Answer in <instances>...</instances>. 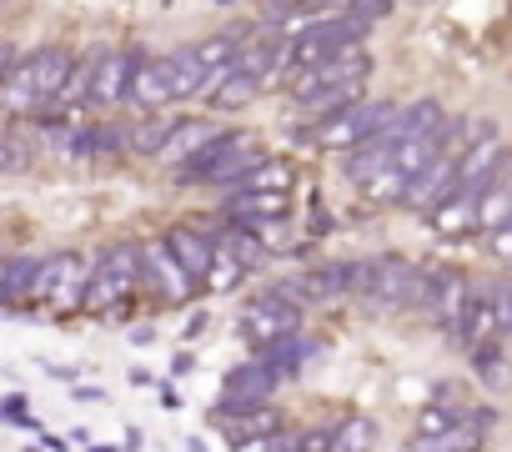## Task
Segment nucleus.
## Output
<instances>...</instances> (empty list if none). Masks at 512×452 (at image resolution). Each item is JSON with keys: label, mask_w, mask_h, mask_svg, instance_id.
I'll return each mask as SVG.
<instances>
[{"label": "nucleus", "mask_w": 512, "mask_h": 452, "mask_svg": "<svg viewBox=\"0 0 512 452\" xmlns=\"http://www.w3.org/2000/svg\"><path fill=\"white\" fill-rule=\"evenodd\" d=\"M71 61H76L71 51L46 46V51H36L31 61L11 66V76L0 81V106L16 111V116H26V111H51L56 96H61V86H66V76H71Z\"/></svg>", "instance_id": "1"}, {"label": "nucleus", "mask_w": 512, "mask_h": 452, "mask_svg": "<svg viewBox=\"0 0 512 452\" xmlns=\"http://www.w3.org/2000/svg\"><path fill=\"white\" fill-rule=\"evenodd\" d=\"M136 282H141V252H136V242L106 247V252L96 257V267H91L81 312H111V307H121Z\"/></svg>", "instance_id": "2"}, {"label": "nucleus", "mask_w": 512, "mask_h": 452, "mask_svg": "<svg viewBox=\"0 0 512 452\" xmlns=\"http://www.w3.org/2000/svg\"><path fill=\"white\" fill-rule=\"evenodd\" d=\"M392 101H352V106H342V111H332V116H322L317 121V146L322 151H352V146H362L367 136H377L387 121H392Z\"/></svg>", "instance_id": "3"}, {"label": "nucleus", "mask_w": 512, "mask_h": 452, "mask_svg": "<svg viewBox=\"0 0 512 452\" xmlns=\"http://www.w3.org/2000/svg\"><path fill=\"white\" fill-rule=\"evenodd\" d=\"M362 302H372L377 312H402V307H422V267L412 262H367V282L357 292Z\"/></svg>", "instance_id": "4"}, {"label": "nucleus", "mask_w": 512, "mask_h": 452, "mask_svg": "<svg viewBox=\"0 0 512 452\" xmlns=\"http://www.w3.org/2000/svg\"><path fill=\"white\" fill-rule=\"evenodd\" d=\"M86 282H91V262L76 257V252H61V257L41 262L31 302H46L51 312H81V302H86Z\"/></svg>", "instance_id": "5"}, {"label": "nucleus", "mask_w": 512, "mask_h": 452, "mask_svg": "<svg viewBox=\"0 0 512 452\" xmlns=\"http://www.w3.org/2000/svg\"><path fill=\"white\" fill-rule=\"evenodd\" d=\"M262 156H267V151L256 146L251 136H211V141L186 161V176H201V181H221V186H231L241 171H251Z\"/></svg>", "instance_id": "6"}, {"label": "nucleus", "mask_w": 512, "mask_h": 452, "mask_svg": "<svg viewBox=\"0 0 512 452\" xmlns=\"http://www.w3.org/2000/svg\"><path fill=\"white\" fill-rule=\"evenodd\" d=\"M136 252H141V277L151 282V292L161 297V302H191L196 297V277L176 262V252H171V242L161 237V242H136Z\"/></svg>", "instance_id": "7"}, {"label": "nucleus", "mask_w": 512, "mask_h": 452, "mask_svg": "<svg viewBox=\"0 0 512 452\" xmlns=\"http://www.w3.org/2000/svg\"><path fill=\"white\" fill-rule=\"evenodd\" d=\"M287 332H297V307H292V297L277 287V292H267V297H256L251 307H241V337L262 352V347H272L277 337H287Z\"/></svg>", "instance_id": "8"}, {"label": "nucleus", "mask_w": 512, "mask_h": 452, "mask_svg": "<svg viewBox=\"0 0 512 452\" xmlns=\"http://www.w3.org/2000/svg\"><path fill=\"white\" fill-rule=\"evenodd\" d=\"M372 71V56L352 41V46H342V51H332V56H322V61H312V66H302L292 81H287V91H292V101H307L312 91H322V86H332V81H352V76H367Z\"/></svg>", "instance_id": "9"}, {"label": "nucleus", "mask_w": 512, "mask_h": 452, "mask_svg": "<svg viewBox=\"0 0 512 452\" xmlns=\"http://www.w3.org/2000/svg\"><path fill=\"white\" fill-rule=\"evenodd\" d=\"M467 292H472V282L462 272H452V267H422V312H432L447 332L457 327V317L467 307Z\"/></svg>", "instance_id": "10"}, {"label": "nucleus", "mask_w": 512, "mask_h": 452, "mask_svg": "<svg viewBox=\"0 0 512 452\" xmlns=\"http://www.w3.org/2000/svg\"><path fill=\"white\" fill-rule=\"evenodd\" d=\"M362 31H367V26H362L357 16H337V21L307 26V31H302L297 41H287V46H292V61H297V71H302V66H312V61H322V56H332V51L352 46Z\"/></svg>", "instance_id": "11"}, {"label": "nucleus", "mask_w": 512, "mask_h": 452, "mask_svg": "<svg viewBox=\"0 0 512 452\" xmlns=\"http://www.w3.org/2000/svg\"><path fill=\"white\" fill-rule=\"evenodd\" d=\"M502 141L492 136V126L487 131H477L472 141H467V151H462V161H457V186L462 191H472V196H482L492 181H497V166H502ZM452 186V191H457Z\"/></svg>", "instance_id": "12"}, {"label": "nucleus", "mask_w": 512, "mask_h": 452, "mask_svg": "<svg viewBox=\"0 0 512 452\" xmlns=\"http://www.w3.org/2000/svg\"><path fill=\"white\" fill-rule=\"evenodd\" d=\"M282 377H287V372H282L272 357L246 362L241 372H231V397L221 402V412L231 417V412H241V407H251V402H267V397H272V387H277Z\"/></svg>", "instance_id": "13"}, {"label": "nucleus", "mask_w": 512, "mask_h": 452, "mask_svg": "<svg viewBox=\"0 0 512 452\" xmlns=\"http://www.w3.org/2000/svg\"><path fill=\"white\" fill-rule=\"evenodd\" d=\"M452 337H457L462 347H482V342H497V337H502V327H497V302H492V282L467 292V307H462Z\"/></svg>", "instance_id": "14"}, {"label": "nucleus", "mask_w": 512, "mask_h": 452, "mask_svg": "<svg viewBox=\"0 0 512 452\" xmlns=\"http://www.w3.org/2000/svg\"><path fill=\"white\" fill-rule=\"evenodd\" d=\"M131 76H136V56H121V51H106L96 56V76H91V106H121L126 91H131Z\"/></svg>", "instance_id": "15"}, {"label": "nucleus", "mask_w": 512, "mask_h": 452, "mask_svg": "<svg viewBox=\"0 0 512 452\" xmlns=\"http://www.w3.org/2000/svg\"><path fill=\"white\" fill-rule=\"evenodd\" d=\"M126 101L141 106V111H161V106H171L176 91H171V71H166V61H136V76H131Z\"/></svg>", "instance_id": "16"}, {"label": "nucleus", "mask_w": 512, "mask_h": 452, "mask_svg": "<svg viewBox=\"0 0 512 452\" xmlns=\"http://www.w3.org/2000/svg\"><path fill=\"white\" fill-rule=\"evenodd\" d=\"M211 136H216V126H211V121H196V116H191V121H171V126H166V136H161L156 161H166V166H186V161H191Z\"/></svg>", "instance_id": "17"}, {"label": "nucleus", "mask_w": 512, "mask_h": 452, "mask_svg": "<svg viewBox=\"0 0 512 452\" xmlns=\"http://www.w3.org/2000/svg\"><path fill=\"white\" fill-rule=\"evenodd\" d=\"M427 216H432L437 232H447V237H457V232H477V196L457 186V191H447Z\"/></svg>", "instance_id": "18"}, {"label": "nucleus", "mask_w": 512, "mask_h": 452, "mask_svg": "<svg viewBox=\"0 0 512 452\" xmlns=\"http://www.w3.org/2000/svg\"><path fill=\"white\" fill-rule=\"evenodd\" d=\"M226 216H236V221L287 216V191H241V186H231V196H226Z\"/></svg>", "instance_id": "19"}, {"label": "nucleus", "mask_w": 512, "mask_h": 452, "mask_svg": "<svg viewBox=\"0 0 512 452\" xmlns=\"http://www.w3.org/2000/svg\"><path fill=\"white\" fill-rule=\"evenodd\" d=\"M166 242H171V252H176V262L206 287V267H211V237H201V232H191V226H171L166 232Z\"/></svg>", "instance_id": "20"}, {"label": "nucleus", "mask_w": 512, "mask_h": 452, "mask_svg": "<svg viewBox=\"0 0 512 452\" xmlns=\"http://www.w3.org/2000/svg\"><path fill=\"white\" fill-rule=\"evenodd\" d=\"M241 272H246L241 252L231 247V237H226V232H216V237H211V267H206V287H211V292H231V287L241 282Z\"/></svg>", "instance_id": "21"}, {"label": "nucleus", "mask_w": 512, "mask_h": 452, "mask_svg": "<svg viewBox=\"0 0 512 452\" xmlns=\"http://www.w3.org/2000/svg\"><path fill=\"white\" fill-rule=\"evenodd\" d=\"M36 272H41V262H36V257H16V262H0V307L31 302V292H36Z\"/></svg>", "instance_id": "22"}, {"label": "nucleus", "mask_w": 512, "mask_h": 452, "mask_svg": "<svg viewBox=\"0 0 512 452\" xmlns=\"http://www.w3.org/2000/svg\"><path fill=\"white\" fill-rule=\"evenodd\" d=\"M166 71H171V91H176V101H186V96H201L206 66H201L196 46H181L176 56H166Z\"/></svg>", "instance_id": "23"}, {"label": "nucleus", "mask_w": 512, "mask_h": 452, "mask_svg": "<svg viewBox=\"0 0 512 452\" xmlns=\"http://www.w3.org/2000/svg\"><path fill=\"white\" fill-rule=\"evenodd\" d=\"M362 86H367V76H352V81H332V86H322V91H312L307 101H297V106H307L317 121L322 116H332V111H342V106H352V101H362Z\"/></svg>", "instance_id": "24"}, {"label": "nucleus", "mask_w": 512, "mask_h": 452, "mask_svg": "<svg viewBox=\"0 0 512 452\" xmlns=\"http://www.w3.org/2000/svg\"><path fill=\"white\" fill-rule=\"evenodd\" d=\"M231 186H241V191H287V186H292V166H287V161L262 156L251 171H241Z\"/></svg>", "instance_id": "25"}, {"label": "nucleus", "mask_w": 512, "mask_h": 452, "mask_svg": "<svg viewBox=\"0 0 512 452\" xmlns=\"http://www.w3.org/2000/svg\"><path fill=\"white\" fill-rule=\"evenodd\" d=\"M91 76H96V61H71V76H66V86H61V96H56L51 111L71 116V111L91 106Z\"/></svg>", "instance_id": "26"}, {"label": "nucleus", "mask_w": 512, "mask_h": 452, "mask_svg": "<svg viewBox=\"0 0 512 452\" xmlns=\"http://www.w3.org/2000/svg\"><path fill=\"white\" fill-rule=\"evenodd\" d=\"M472 367H477L482 387H492V392H512V362L497 352V342H482V347H472Z\"/></svg>", "instance_id": "27"}, {"label": "nucleus", "mask_w": 512, "mask_h": 452, "mask_svg": "<svg viewBox=\"0 0 512 452\" xmlns=\"http://www.w3.org/2000/svg\"><path fill=\"white\" fill-rule=\"evenodd\" d=\"M236 417V442H246V447H256L262 437H272L277 427H282V417L272 412V407H262V402H251V407H241V412H231Z\"/></svg>", "instance_id": "28"}, {"label": "nucleus", "mask_w": 512, "mask_h": 452, "mask_svg": "<svg viewBox=\"0 0 512 452\" xmlns=\"http://www.w3.org/2000/svg\"><path fill=\"white\" fill-rule=\"evenodd\" d=\"M256 91H262V81H256L251 71H236V66H231V71H226V81L211 91V101H216V111H241Z\"/></svg>", "instance_id": "29"}, {"label": "nucleus", "mask_w": 512, "mask_h": 452, "mask_svg": "<svg viewBox=\"0 0 512 452\" xmlns=\"http://www.w3.org/2000/svg\"><path fill=\"white\" fill-rule=\"evenodd\" d=\"M377 442V427L367 417H352L342 422V432H332V447H372Z\"/></svg>", "instance_id": "30"}, {"label": "nucleus", "mask_w": 512, "mask_h": 452, "mask_svg": "<svg viewBox=\"0 0 512 452\" xmlns=\"http://www.w3.org/2000/svg\"><path fill=\"white\" fill-rule=\"evenodd\" d=\"M166 126H171V121H146V126H136V131H131L126 141H131L136 151L156 156V151H161V136H166Z\"/></svg>", "instance_id": "31"}, {"label": "nucleus", "mask_w": 512, "mask_h": 452, "mask_svg": "<svg viewBox=\"0 0 512 452\" xmlns=\"http://www.w3.org/2000/svg\"><path fill=\"white\" fill-rule=\"evenodd\" d=\"M387 11H392V0H347V16H357L362 26L387 21Z\"/></svg>", "instance_id": "32"}, {"label": "nucleus", "mask_w": 512, "mask_h": 452, "mask_svg": "<svg viewBox=\"0 0 512 452\" xmlns=\"http://www.w3.org/2000/svg\"><path fill=\"white\" fill-rule=\"evenodd\" d=\"M26 161H31V151H21V141L0 136V171H21Z\"/></svg>", "instance_id": "33"}, {"label": "nucleus", "mask_w": 512, "mask_h": 452, "mask_svg": "<svg viewBox=\"0 0 512 452\" xmlns=\"http://www.w3.org/2000/svg\"><path fill=\"white\" fill-rule=\"evenodd\" d=\"M11 66H16V51H11L6 41H0V81H6V76H11Z\"/></svg>", "instance_id": "34"}, {"label": "nucleus", "mask_w": 512, "mask_h": 452, "mask_svg": "<svg viewBox=\"0 0 512 452\" xmlns=\"http://www.w3.org/2000/svg\"><path fill=\"white\" fill-rule=\"evenodd\" d=\"M497 181H502V186H507V191H512V151H507V156H502V166H497Z\"/></svg>", "instance_id": "35"}, {"label": "nucleus", "mask_w": 512, "mask_h": 452, "mask_svg": "<svg viewBox=\"0 0 512 452\" xmlns=\"http://www.w3.org/2000/svg\"><path fill=\"white\" fill-rule=\"evenodd\" d=\"M337 0H297V11H332Z\"/></svg>", "instance_id": "36"}, {"label": "nucleus", "mask_w": 512, "mask_h": 452, "mask_svg": "<svg viewBox=\"0 0 512 452\" xmlns=\"http://www.w3.org/2000/svg\"><path fill=\"white\" fill-rule=\"evenodd\" d=\"M0 262H6V257H0Z\"/></svg>", "instance_id": "37"}]
</instances>
